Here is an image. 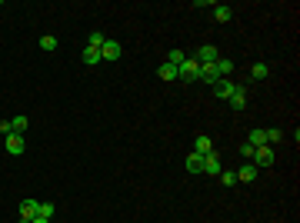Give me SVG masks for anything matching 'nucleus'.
I'll return each mask as SVG.
<instances>
[{
    "instance_id": "obj_1",
    "label": "nucleus",
    "mask_w": 300,
    "mask_h": 223,
    "mask_svg": "<svg viewBox=\"0 0 300 223\" xmlns=\"http://www.w3.org/2000/svg\"><path fill=\"white\" fill-rule=\"evenodd\" d=\"M123 57V47L117 44V40H110V37H107V40H103V47H100V60H103V64H113V60H120Z\"/></svg>"
},
{
    "instance_id": "obj_2",
    "label": "nucleus",
    "mask_w": 300,
    "mask_h": 223,
    "mask_svg": "<svg viewBox=\"0 0 300 223\" xmlns=\"http://www.w3.org/2000/svg\"><path fill=\"white\" fill-rule=\"evenodd\" d=\"M250 163H254L257 170L274 167V150H270V147H257V150H254V156H250Z\"/></svg>"
},
{
    "instance_id": "obj_3",
    "label": "nucleus",
    "mask_w": 300,
    "mask_h": 223,
    "mask_svg": "<svg viewBox=\"0 0 300 223\" xmlns=\"http://www.w3.org/2000/svg\"><path fill=\"white\" fill-rule=\"evenodd\" d=\"M197 80H200V83H207V87H213V83L220 80V70H217V64H200Z\"/></svg>"
},
{
    "instance_id": "obj_4",
    "label": "nucleus",
    "mask_w": 300,
    "mask_h": 223,
    "mask_svg": "<svg viewBox=\"0 0 300 223\" xmlns=\"http://www.w3.org/2000/svg\"><path fill=\"white\" fill-rule=\"evenodd\" d=\"M3 147H7V153L20 156L23 147H27V140H23V134H7V137H3Z\"/></svg>"
},
{
    "instance_id": "obj_5",
    "label": "nucleus",
    "mask_w": 300,
    "mask_h": 223,
    "mask_svg": "<svg viewBox=\"0 0 300 223\" xmlns=\"http://www.w3.org/2000/svg\"><path fill=\"white\" fill-rule=\"evenodd\" d=\"M194 60H197V64H217L220 54H217V47H213V44H203L197 54H194Z\"/></svg>"
},
{
    "instance_id": "obj_6",
    "label": "nucleus",
    "mask_w": 300,
    "mask_h": 223,
    "mask_svg": "<svg viewBox=\"0 0 300 223\" xmlns=\"http://www.w3.org/2000/svg\"><path fill=\"white\" fill-rule=\"evenodd\" d=\"M210 90H213V97H220V100H227V97H230L233 90H237V83H233L230 77H220V80H217V83H213Z\"/></svg>"
},
{
    "instance_id": "obj_7",
    "label": "nucleus",
    "mask_w": 300,
    "mask_h": 223,
    "mask_svg": "<svg viewBox=\"0 0 300 223\" xmlns=\"http://www.w3.org/2000/svg\"><path fill=\"white\" fill-rule=\"evenodd\" d=\"M197 74H200V64L194 60V57H187V60L177 67V77H184V80H197Z\"/></svg>"
},
{
    "instance_id": "obj_8",
    "label": "nucleus",
    "mask_w": 300,
    "mask_h": 223,
    "mask_svg": "<svg viewBox=\"0 0 300 223\" xmlns=\"http://www.w3.org/2000/svg\"><path fill=\"white\" fill-rule=\"evenodd\" d=\"M220 156H217V150H210V153H203V173H210V177H220Z\"/></svg>"
},
{
    "instance_id": "obj_9",
    "label": "nucleus",
    "mask_w": 300,
    "mask_h": 223,
    "mask_svg": "<svg viewBox=\"0 0 300 223\" xmlns=\"http://www.w3.org/2000/svg\"><path fill=\"white\" fill-rule=\"evenodd\" d=\"M37 203H40V200H30V197L20 203V223H30L33 217H37Z\"/></svg>"
},
{
    "instance_id": "obj_10",
    "label": "nucleus",
    "mask_w": 300,
    "mask_h": 223,
    "mask_svg": "<svg viewBox=\"0 0 300 223\" xmlns=\"http://www.w3.org/2000/svg\"><path fill=\"white\" fill-rule=\"evenodd\" d=\"M257 173H260V170H257L254 163H244V167L237 170V183H254V180H257Z\"/></svg>"
},
{
    "instance_id": "obj_11",
    "label": "nucleus",
    "mask_w": 300,
    "mask_h": 223,
    "mask_svg": "<svg viewBox=\"0 0 300 223\" xmlns=\"http://www.w3.org/2000/svg\"><path fill=\"white\" fill-rule=\"evenodd\" d=\"M233 17V7L230 3H213V20L217 23H227Z\"/></svg>"
},
{
    "instance_id": "obj_12",
    "label": "nucleus",
    "mask_w": 300,
    "mask_h": 223,
    "mask_svg": "<svg viewBox=\"0 0 300 223\" xmlns=\"http://www.w3.org/2000/svg\"><path fill=\"white\" fill-rule=\"evenodd\" d=\"M227 100H230L233 110H244V107H247V90H244V87H237L230 97H227Z\"/></svg>"
},
{
    "instance_id": "obj_13",
    "label": "nucleus",
    "mask_w": 300,
    "mask_h": 223,
    "mask_svg": "<svg viewBox=\"0 0 300 223\" xmlns=\"http://www.w3.org/2000/svg\"><path fill=\"white\" fill-rule=\"evenodd\" d=\"M210 150H213V140H210L207 134H200L197 140H194V153H200V156H203V153H210Z\"/></svg>"
},
{
    "instance_id": "obj_14",
    "label": "nucleus",
    "mask_w": 300,
    "mask_h": 223,
    "mask_svg": "<svg viewBox=\"0 0 300 223\" xmlns=\"http://www.w3.org/2000/svg\"><path fill=\"white\" fill-rule=\"evenodd\" d=\"M247 144H250V147H267V130H260V127H254V130L247 134Z\"/></svg>"
},
{
    "instance_id": "obj_15",
    "label": "nucleus",
    "mask_w": 300,
    "mask_h": 223,
    "mask_svg": "<svg viewBox=\"0 0 300 223\" xmlns=\"http://www.w3.org/2000/svg\"><path fill=\"white\" fill-rule=\"evenodd\" d=\"M187 173H203V156H200V153H190L187 156Z\"/></svg>"
},
{
    "instance_id": "obj_16",
    "label": "nucleus",
    "mask_w": 300,
    "mask_h": 223,
    "mask_svg": "<svg viewBox=\"0 0 300 223\" xmlns=\"http://www.w3.org/2000/svg\"><path fill=\"white\" fill-rule=\"evenodd\" d=\"M184 60H187V54H184V50H180V47H174V50H170V54H167V64H170V67H180V64H184Z\"/></svg>"
},
{
    "instance_id": "obj_17",
    "label": "nucleus",
    "mask_w": 300,
    "mask_h": 223,
    "mask_svg": "<svg viewBox=\"0 0 300 223\" xmlns=\"http://www.w3.org/2000/svg\"><path fill=\"white\" fill-rule=\"evenodd\" d=\"M84 64H103L97 47H84Z\"/></svg>"
},
{
    "instance_id": "obj_18",
    "label": "nucleus",
    "mask_w": 300,
    "mask_h": 223,
    "mask_svg": "<svg viewBox=\"0 0 300 223\" xmlns=\"http://www.w3.org/2000/svg\"><path fill=\"white\" fill-rule=\"evenodd\" d=\"M10 134H27V117H13L10 120Z\"/></svg>"
},
{
    "instance_id": "obj_19",
    "label": "nucleus",
    "mask_w": 300,
    "mask_h": 223,
    "mask_svg": "<svg viewBox=\"0 0 300 223\" xmlns=\"http://www.w3.org/2000/svg\"><path fill=\"white\" fill-rule=\"evenodd\" d=\"M220 183L223 187H237V170H220Z\"/></svg>"
},
{
    "instance_id": "obj_20",
    "label": "nucleus",
    "mask_w": 300,
    "mask_h": 223,
    "mask_svg": "<svg viewBox=\"0 0 300 223\" xmlns=\"http://www.w3.org/2000/svg\"><path fill=\"white\" fill-rule=\"evenodd\" d=\"M160 80H177V67H170V64H160Z\"/></svg>"
},
{
    "instance_id": "obj_21",
    "label": "nucleus",
    "mask_w": 300,
    "mask_h": 223,
    "mask_svg": "<svg viewBox=\"0 0 300 223\" xmlns=\"http://www.w3.org/2000/svg\"><path fill=\"white\" fill-rule=\"evenodd\" d=\"M37 217L40 220H50L54 217V203H37Z\"/></svg>"
},
{
    "instance_id": "obj_22",
    "label": "nucleus",
    "mask_w": 300,
    "mask_h": 223,
    "mask_svg": "<svg viewBox=\"0 0 300 223\" xmlns=\"http://www.w3.org/2000/svg\"><path fill=\"white\" fill-rule=\"evenodd\" d=\"M217 70H220V77H230V70H233V60L220 57V60H217Z\"/></svg>"
},
{
    "instance_id": "obj_23",
    "label": "nucleus",
    "mask_w": 300,
    "mask_h": 223,
    "mask_svg": "<svg viewBox=\"0 0 300 223\" xmlns=\"http://www.w3.org/2000/svg\"><path fill=\"white\" fill-rule=\"evenodd\" d=\"M103 40H107V37L100 34V30H94V34L87 37V47H97V50H100V47H103Z\"/></svg>"
},
{
    "instance_id": "obj_24",
    "label": "nucleus",
    "mask_w": 300,
    "mask_h": 223,
    "mask_svg": "<svg viewBox=\"0 0 300 223\" xmlns=\"http://www.w3.org/2000/svg\"><path fill=\"white\" fill-rule=\"evenodd\" d=\"M250 77H254V80H264L267 77V64H254V67H250Z\"/></svg>"
},
{
    "instance_id": "obj_25",
    "label": "nucleus",
    "mask_w": 300,
    "mask_h": 223,
    "mask_svg": "<svg viewBox=\"0 0 300 223\" xmlns=\"http://www.w3.org/2000/svg\"><path fill=\"white\" fill-rule=\"evenodd\" d=\"M40 50H47V54L57 50V37H40Z\"/></svg>"
},
{
    "instance_id": "obj_26",
    "label": "nucleus",
    "mask_w": 300,
    "mask_h": 223,
    "mask_svg": "<svg viewBox=\"0 0 300 223\" xmlns=\"http://www.w3.org/2000/svg\"><path fill=\"white\" fill-rule=\"evenodd\" d=\"M280 137H284V134H280V130H277V127H270V130H267V140H270V144H277V140H280Z\"/></svg>"
},
{
    "instance_id": "obj_27",
    "label": "nucleus",
    "mask_w": 300,
    "mask_h": 223,
    "mask_svg": "<svg viewBox=\"0 0 300 223\" xmlns=\"http://www.w3.org/2000/svg\"><path fill=\"white\" fill-rule=\"evenodd\" d=\"M7 134H10V120H0V140H3Z\"/></svg>"
},
{
    "instance_id": "obj_28",
    "label": "nucleus",
    "mask_w": 300,
    "mask_h": 223,
    "mask_svg": "<svg viewBox=\"0 0 300 223\" xmlns=\"http://www.w3.org/2000/svg\"><path fill=\"white\" fill-rule=\"evenodd\" d=\"M254 150H257V147H250V144H240V153H244V156H254Z\"/></svg>"
},
{
    "instance_id": "obj_29",
    "label": "nucleus",
    "mask_w": 300,
    "mask_h": 223,
    "mask_svg": "<svg viewBox=\"0 0 300 223\" xmlns=\"http://www.w3.org/2000/svg\"><path fill=\"white\" fill-rule=\"evenodd\" d=\"M30 223H50V220H40V217H33V220Z\"/></svg>"
}]
</instances>
